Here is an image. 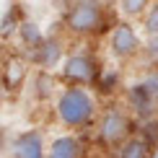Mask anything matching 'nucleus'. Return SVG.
Returning a JSON list of instances; mask_svg holds the SVG:
<instances>
[{
	"instance_id": "obj_14",
	"label": "nucleus",
	"mask_w": 158,
	"mask_h": 158,
	"mask_svg": "<svg viewBox=\"0 0 158 158\" xmlns=\"http://www.w3.org/2000/svg\"><path fill=\"white\" fill-rule=\"evenodd\" d=\"M153 0H114V8L119 13V18H127V21H140L145 16V10L150 8Z\"/></svg>"
},
{
	"instance_id": "obj_10",
	"label": "nucleus",
	"mask_w": 158,
	"mask_h": 158,
	"mask_svg": "<svg viewBox=\"0 0 158 158\" xmlns=\"http://www.w3.org/2000/svg\"><path fill=\"white\" fill-rule=\"evenodd\" d=\"M85 145L78 132H60L47 143V158H83Z\"/></svg>"
},
{
	"instance_id": "obj_13",
	"label": "nucleus",
	"mask_w": 158,
	"mask_h": 158,
	"mask_svg": "<svg viewBox=\"0 0 158 158\" xmlns=\"http://www.w3.org/2000/svg\"><path fill=\"white\" fill-rule=\"evenodd\" d=\"M150 153H153V143L143 132H135L117 148V158H150Z\"/></svg>"
},
{
	"instance_id": "obj_15",
	"label": "nucleus",
	"mask_w": 158,
	"mask_h": 158,
	"mask_svg": "<svg viewBox=\"0 0 158 158\" xmlns=\"http://www.w3.org/2000/svg\"><path fill=\"white\" fill-rule=\"evenodd\" d=\"M119 85H122L119 70H117V68H101L98 81H96V94H101V96H114Z\"/></svg>"
},
{
	"instance_id": "obj_7",
	"label": "nucleus",
	"mask_w": 158,
	"mask_h": 158,
	"mask_svg": "<svg viewBox=\"0 0 158 158\" xmlns=\"http://www.w3.org/2000/svg\"><path fill=\"white\" fill-rule=\"evenodd\" d=\"M68 55V47H65V39L57 36V34H47L44 42L39 44L36 49H31L29 55V62L34 70H49V73H57L60 65Z\"/></svg>"
},
{
	"instance_id": "obj_4",
	"label": "nucleus",
	"mask_w": 158,
	"mask_h": 158,
	"mask_svg": "<svg viewBox=\"0 0 158 158\" xmlns=\"http://www.w3.org/2000/svg\"><path fill=\"white\" fill-rule=\"evenodd\" d=\"M104 36H106V52H109V57L114 62L127 65V62L140 60L143 47H145V36H143L140 26L135 21L117 18Z\"/></svg>"
},
{
	"instance_id": "obj_2",
	"label": "nucleus",
	"mask_w": 158,
	"mask_h": 158,
	"mask_svg": "<svg viewBox=\"0 0 158 158\" xmlns=\"http://www.w3.org/2000/svg\"><path fill=\"white\" fill-rule=\"evenodd\" d=\"M109 10L101 0H73L65 8L62 29L73 39H94L109 31Z\"/></svg>"
},
{
	"instance_id": "obj_20",
	"label": "nucleus",
	"mask_w": 158,
	"mask_h": 158,
	"mask_svg": "<svg viewBox=\"0 0 158 158\" xmlns=\"http://www.w3.org/2000/svg\"><path fill=\"white\" fill-rule=\"evenodd\" d=\"M156 117H158V109H156Z\"/></svg>"
},
{
	"instance_id": "obj_3",
	"label": "nucleus",
	"mask_w": 158,
	"mask_h": 158,
	"mask_svg": "<svg viewBox=\"0 0 158 158\" xmlns=\"http://www.w3.org/2000/svg\"><path fill=\"white\" fill-rule=\"evenodd\" d=\"M94 127H96V140L104 148L117 150L127 137L135 135V117L124 104L111 101L101 109V114H98Z\"/></svg>"
},
{
	"instance_id": "obj_17",
	"label": "nucleus",
	"mask_w": 158,
	"mask_h": 158,
	"mask_svg": "<svg viewBox=\"0 0 158 158\" xmlns=\"http://www.w3.org/2000/svg\"><path fill=\"white\" fill-rule=\"evenodd\" d=\"M137 26H140V31H143V36H145V39L158 36V0L150 3V8L145 10V16L137 21Z\"/></svg>"
},
{
	"instance_id": "obj_1",
	"label": "nucleus",
	"mask_w": 158,
	"mask_h": 158,
	"mask_svg": "<svg viewBox=\"0 0 158 158\" xmlns=\"http://www.w3.org/2000/svg\"><path fill=\"white\" fill-rule=\"evenodd\" d=\"M52 111L60 127L70 132H83L96 124L101 104H98V94L91 91V85H62L52 101Z\"/></svg>"
},
{
	"instance_id": "obj_18",
	"label": "nucleus",
	"mask_w": 158,
	"mask_h": 158,
	"mask_svg": "<svg viewBox=\"0 0 158 158\" xmlns=\"http://www.w3.org/2000/svg\"><path fill=\"white\" fill-rule=\"evenodd\" d=\"M140 60L148 65V68H158V36L145 39V47H143Z\"/></svg>"
},
{
	"instance_id": "obj_19",
	"label": "nucleus",
	"mask_w": 158,
	"mask_h": 158,
	"mask_svg": "<svg viewBox=\"0 0 158 158\" xmlns=\"http://www.w3.org/2000/svg\"><path fill=\"white\" fill-rule=\"evenodd\" d=\"M150 158H158V143L153 145V153H150Z\"/></svg>"
},
{
	"instance_id": "obj_12",
	"label": "nucleus",
	"mask_w": 158,
	"mask_h": 158,
	"mask_svg": "<svg viewBox=\"0 0 158 158\" xmlns=\"http://www.w3.org/2000/svg\"><path fill=\"white\" fill-rule=\"evenodd\" d=\"M60 88H62V81L57 78V73L34 70V96L39 101H55V96H57Z\"/></svg>"
},
{
	"instance_id": "obj_6",
	"label": "nucleus",
	"mask_w": 158,
	"mask_h": 158,
	"mask_svg": "<svg viewBox=\"0 0 158 158\" xmlns=\"http://www.w3.org/2000/svg\"><path fill=\"white\" fill-rule=\"evenodd\" d=\"M124 106L132 111V117L137 122H148L156 117L158 109V96L153 94V88L145 83V78H137V81L124 85Z\"/></svg>"
},
{
	"instance_id": "obj_16",
	"label": "nucleus",
	"mask_w": 158,
	"mask_h": 158,
	"mask_svg": "<svg viewBox=\"0 0 158 158\" xmlns=\"http://www.w3.org/2000/svg\"><path fill=\"white\" fill-rule=\"evenodd\" d=\"M23 10H18V5H10L8 10L0 16V36L3 39H8V36H16V29H18V23L23 21Z\"/></svg>"
},
{
	"instance_id": "obj_11",
	"label": "nucleus",
	"mask_w": 158,
	"mask_h": 158,
	"mask_svg": "<svg viewBox=\"0 0 158 158\" xmlns=\"http://www.w3.org/2000/svg\"><path fill=\"white\" fill-rule=\"evenodd\" d=\"M44 31H42V26H39L34 18H23L21 23H18V29H16V39H18V44H21V49H23V55H29L31 49H36L39 44L44 42Z\"/></svg>"
},
{
	"instance_id": "obj_9",
	"label": "nucleus",
	"mask_w": 158,
	"mask_h": 158,
	"mask_svg": "<svg viewBox=\"0 0 158 158\" xmlns=\"http://www.w3.org/2000/svg\"><path fill=\"white\" fill-rule=\"evenodd\" d=\"M29 75H31V62L26 55H10L3 62V68H0V81H3L8 94L21 91L23 83L29 81Z\"/></svg>"
},
{
	"instance_id": "obj_5",
	"label": "nucleus",
	"mask_w": 158,
	"mask_h": 158,
	"mask_svg": "<svg viewBox=\"0 0 158 158\" xmlns=\"http://www.w3.org/2000/svg\"><path fill=\"white\" fill-rule=\"evenodd\" d=\"M101 68L104 65L98 62L96 52L85 47H75L65 55L60 70H57V78L62 81V85H91L94 88Z\"/></svg>"
},
{
	"instance_id": "obj_8",
	"label": "nucleus",
	"mask_w": 158,
	"mask_h": 158,
	"mask_svg": "<svg viewBox=\"0 0 158 158\" xmlns=\"http://www.w3.org/2000/svg\"><path fill=\"white\" fill-rule=\"evenodd\" d=\"M8 153L10 158H47V137L36 127L23 130V132L13 135Z\"/></svg>"
}]
</instances>
